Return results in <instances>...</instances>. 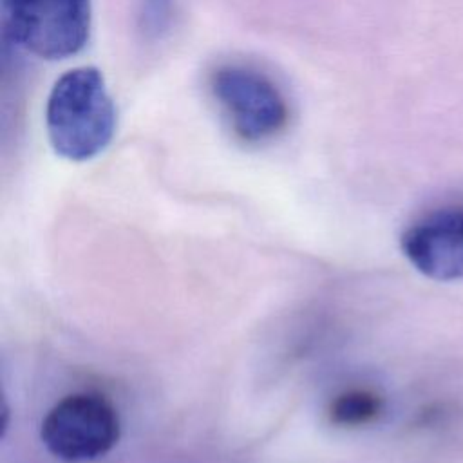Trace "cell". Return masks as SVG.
<instances>
[{
	"instance_id": "cell-1",
	"label": "cell",
	"mask_w": 463,
	"mask_h": 463,
	"mask_svg": "<svg viewBox=\"0 0 463 463\" xmlns=\"http://www.w3.org/2000/svg\"><path fill=\"white\" fill-rule=\"evenodd\" d=\"M45 128L52 150L69 161L103 152L116 132V107L96 67H74L52 85L45 105Z\"/></svg>"
},
{
	"instance_id": "cell-2",
	"label": "cell",
	"mask_w": 463,
	"mask_h": 463,
	"mask_svg": "<svg viewBox=\"0 0 463 463\" xmlns=\"http://www.w3.org/2000/svg\"><path fill=\"white\" fill-rule=\"evenodd\" d=\"M13 38L43 60L78 54L89 42L90 0H4Z\"/></svg>"
},
{
	"instance_id": "cell-4",
	"label": "cell",
	"mask_w": 463,
	"mask_h": 463,
	"mask_svg": "<svg viewBox=\"0 0 463 463\" xmlns=\"http://www.w3.org/2000/svg\"><path fill=\"white\" fill-rule=\"evenodd\" d=\"M212 92L232 128L244 141H264L288 123V103L262 72L244 65H222L210 80Z\"/></svg>"
},
{
	"instance_id": "cell-5",
	"label": "cell",
	"mask_w": 463,
	"mask_h": 463,
	"mask_svg": "<svg viewBox=\"0 0 463 463\" xmlns=\"http://www.w3.org/2000/svg\"><path fill=\"white\" fill-rule=\"evenodd\" d=\"M402 251L425 277L463 280V208L436 212L402 235Z\"/></svg>"
},
{
	"instance_id": "cell-3",
	"label": "cell",
	"mask_w": 463,
	"mask_h": 463,
	"mask_svg": "<svg viewBox=\"0 0 463 463\" xmlns=\"http://www.w3.org/2000/svg\"><path fill=\"white\" fill-rule=\"evenodd\" d=\"M40 436L45 449L58 459L92 461L118 443L119 418L103 396L76 392L60 400L45 414Z\"/></svg>"
},
{
	"instance_id": "cell-6",
	"label": "cell",
	"mask_w": 463,
	"mask_h": 463,
	"mask_svg": "<svg viewBox=\"0 0 463 463\" xmlns=\"http://www.w3.org/2000/svg\"><path fill=\"white\" fill-rule=\"evenodd\" d=\"M383 400L367 389H351L336 396L331 403V420L342 427H360L380 416Z\"/></svg>"
}]
</instances>
